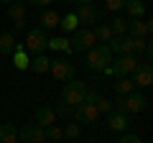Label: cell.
Instances as JSON below:
<instances>
[{
  "instance_id": "obj_1",
  "label": "cell",
  "mask_w": 153,
  "mask_h": 143,
  "mask_svg": "<svg viewBox=\"0 0 153 143\" xmlns=\"http://www.w3.org/2000/svg\"><path fill=\"white\" fill-rule=\"evenodd\" d=\"M84 97H87V84L79 82V79H69V82H64V87H61V105H66V107H71L74 110L76 105H82Z\"/></svg>"
},
{
  "instance_id": "obj_2",
  "label": "cell",
  "mask_w": 153,
  "mask_h": 143,
  "mask_svg": "<svg viewBox=\"0 0 153 143\" xmlns=\"http://www.w3.org/2000/svg\"><path fill=\"white\" fill-rule=\"evenodd\" d=\"M112 107H115V112H125V115H130V112H143L148 107V100H146V95H140L135 89V92L120 97L117 102H112Z\"/></svg>"
},
{
  "instance_id": "obj_3",
  "label": "cell",
  "mask_w": 153,
  "mask_h": 143,
  "mask_svg": "<svg viewBox=\"0 0 153 143\" xmlns=\"http://www.w3.org/2000/svg\"><path fill=\"white\" fill-rule=\"evenodd\" d=\"M112 51L107 49V44H94L92 49L87 51V66L92 72H102L107 64H112Z\"/></svg>"
},
{
  "instance_id": "obj_4",
  "label": "cell",
  "mask_w": 153,
  "mask_h": 143,
  "mask_svg": "<svg viewBox=\"0 0 153 143\" xmlns=\"http://www.w3.org/2000/svg\"><path fill=\"white\" fill-rule=\"evenodd\" d=\"M94 44H97V39H94V31H92V28H76L74 36L69 39L71 54H87Z\"/></svg>"
},
{
  "instance_id": "obj_5",
  "label": "cell",
  "mask_w": 153,
  "mask_h": 143,
  "mask_svg": "<svg viewBox=\"0 0 153 143\" xmlns=\"http://www.w3.org/2000/svg\"><path fill=\"white\" fill-rule=\"evenodd\" d=\"M46 44H49L46 31H44L41 26H36V28H31V31H28L23 49L28 51V56H36V54H44V51H46Z\"/></svg>"
},
{
  "instance_id": "obj_6",
  "label": "cell",
  "mask_w": 153,
  "mask_h": 143,
  "mask_svg": "<svg viewBox=\"0 0 153 143\" xmlns=\"http://www.w3.org/2000/svg\"><path fill=\"white\" fill-rule=\"evenodd\" d=\"M51 74H54V79L56 82H69V79H74L76 77V69H74V64H71L66 56H59V59H51Z\"/></svg>"
},
{
  "instance_id": "obj_7",
  "label": "cell",
  "mask_w": 153,
  "mask_h": 143,
  "mask_svg": "<svg viewBox=\"0 0 153 143\" xmlns=\"http://www.w3.org/2000/svg\"><path fill=\"white\" fill-rule=\"evenodd\" d=\"M74 16H76V21L82 23V28H89V26H97V23L102 21L105 10H102V8H97L94 3H89V5H79Z\"/></svg>"
},
{
  "instance_id": "obj_8",
  "label": "cell",
  "mask_w": 153,
  "mask_h": 143,
  "mask_svg": "<svg viewBox=\"0 0 153 143\" xmlns=\"http://www.w3.org/2000/svg\"><path fill=\"white\" fill-rule=\"evenodd\" d=\"M130 82L135 84V89L138 87H151V82H153V66H151V61H138L135 72L130 74Z\"/></svg>"
},
{
  "instance_id": "obj_9",
  "label": "cell",
  "mask_w": 153,
  "mask_h": 143,
  "mask_svg": "<svg viewBox=\"0 0 153 143\" xmlns=\"http://www.w3.org/2000/svg\"><path fill=\"white\" fill-rule=\"evenodd\" d=\"M18 138L21 143H46V130L36 123H28V125L18 128Z\"/></svg>"
},
{
  "instance_id": "obj_10",
  "label": "cell",
  "mask_w": 153,
  "mask_h": 143,
  "mask_svg": "<svg viewBox=\"0 0 153 143\" xmlns=\"http://www.w3.org/2000/svg\"><path fill=\"white\" fill-rule=\"evenodd\" d=\"M100 112H97V105L92 102H82L74 107V123H79V125H89V123H97Z\"/></svg>"
},
{
  "instance_id": "obj_11",
  "label": "cell",
  "mask_w": 153,
  "mask_h": 143,
  "mask_svg": "<svg viewBox=\"0 0 153 143\" xmlns=\"http://www.w3.org/2000/svg\"><path fill=\"white\" fill-rule=\"evenodd\" d=\"M138 66V56H117L112 59V72L115 77H130Z\"/></svg>"
},
{
  "instance_id": "obj_12",
  "label": "cell",
  "mask_w": 153,
  "mask_h": 143,
  "mask_svg": "<svg viewBox=\"0 0 153 143\" xmlns=\"http://www.w3.org/2000/svg\"><path fill=\"white\" fill-rule=\"evenodd\" d=\"M151 21H143V18H130L128 21V36L130 39H151Z\"/></svg>"
},
{
  "instance_id": "obj_13",
  "label": "cell",
  "mask_w": 153,
  "mask_h": 143,
  "mask_svg": "<svg viewBox=\"0 0 153 143\" xmlns=\"http://www.w3.org/2000/svg\"><path fill=\"white\" fill-rule=\"evenodd\" d=\"M26 8H28V5L23 3V0H16V3H10V5H8V16H10V21H13L16 33L26 28Z\"/></svg>"
},
{
  "instance_id": "obj_14",
  "label": "cell",
  "mask_w": 153,
  "mask_h": 143,
  "mask_svg": "<svg viewBox=\"0 0 153 143\" xmlns=\"http://www.w3.org/2000/svg\"><path fill=\"white\" fill-rule=\"evenodd\" d=\"M56 110L51 107V105H41V107H36V118H33V123L36 125H41V128H49V125H54L56 123Z\"/></svg>"
},
{
  "instance_id": "obj_15",
  "label": "cell",
  "mask_w": 153,
  "mask_h": 143,
  "mask_svg": "<svg viewBox=\"0 0 153 143\" xmlns=\"http://www.w3.org/2000/svg\"><path fill=\"white\" fill-rule=\"evenodd\" d=\"M107 128H110L112 133H125L128 128H130V118H128L125 112H115V110H112V112L107 115Z\"/></svg>"
},
{
  "instance_id": "obj_16",
  "label": "cell",
  "mask_w": 153,
  "mask_h": 143,
  "mask_svg": "<svg viewBox=\"0 0 153 143\" xmlns=\"http://www.w3.org/2000/svg\"><path fill=\"white\" fill-rule=\"evenodd\" d=\"M123 10H128V16H130V18H146L148 5H146V0H125Z\"/></svg>"
},
{
  "instance_id": "obj_17",
  "label": "cell",
  "mask_w": 153,
  "mask_h": 143,
  "mask_svg": "<svg viewBox=\"0 0 153 143\" xmlns=\"http://www.w3.org/2000/svg\"><path fill=\"white\" fill-rule=\"evenodd\" d=\"M28 69H31L33 74H46V72L51 69V59L46 54H36L31 59V64H28Z\"/></svg>"
},
{
  "instance_id": "obj_18",
  "label": "cell",
  "mask_w": 153,
  "mask_h": 143,
  "mask_svg": "<svg viewBox=\"0 0 153 143\" xmlns=\"http://www.w3.org/2000/svg\"><path fill=\"white\" fill-rule=\"evenodd\" d=\"M28 64H31L28 51L23 49V44H16V51H13V66H16V69H21V72H26Z\"/></svg>"
},
{
  "instance_id": "obj_19",
  "label": "cell",
  "mask_w": 153,
  "mask_h": 143,
  "mask_svg": "<svg viewBox=\"0 0 153 143\" xmlns=\"http://www.w3.org/2000/svg\"><path fill=\"white\" fill-rule=\"evenodd\" d=\"M59 21H61L59 13H56L54 8H46V10L41 13V18H38V26L46 31V28H56V26H59Z\"/></svg>"
},
{
  "instance_id": "obj_20",
  "label": "cell",
  "mask_w": 153,
  "mask_h": 143,
  "mask_svg": "<svg viewBox=\"0 0 153 143\" xmlns=\"http://www.w3.org/2000/svg\"><path fill=\"white\" fill-rule=\"evenodd\" d=\"M112 89L117 92V97H125V95L135 92V84L130 82V77H115V82H112Z\"/></svg>"
},
{
  "instance_id": "obj_21",
  "label": "cell",
  "mask_w": 153,
  "mask_h": 143,
  "mask_svg": "<svg viewBox=\"0 0 153 143\" xmlns=\"http://www.w3.org/2000/svg\"><path fill=\"white\" fill-rule=\"evenodd\" d=\"M46 49H51V51H64L66 56L71 54V46H69V39H66V36H51L49 44H46Z\"/></svg>"
},
{
  "instance_id": "obj_22",
  "label": "cell",
  "mask_w": 153,
  "mask_h": 143,
  "mask_svg": "<svg viewBox=\"0 0 153 143\" xmlns=\"http://www.w3.org/2000/svg\"><path fill=\"white\" fill-rule=\"evenodd\" d=\"M16 33H0V56H8L16 51Z\"/></svg>"
},
{
  "instance_id": "obj_23",
  "label": "cell",
  "mask_w": 153,
  "mask_h": 143,
  "mask_svg": "<svg viewBox=\"0 0 153 143\" xmlns=\"http://www.w3.org/2000/svg\"><path fill=\"white\" fill-rule=\"evenodd\" d=\"M0 143H18V128H16V123H3Z\"/></svg>"
},
{
  "instance_id": "obj_24",
  "label": "cell",
  "mask_w": 153,
  "mask_h": 143,
  "mask_svg": "<svg viewBox=\"0 0 153 143\" xmlns=\"http://www.w3.org/2000/svg\"><path fill=\"white\" fill-rule=\"evenodd\" d=\"M59 28H61L64 33H74L76 28H79V21H76V16H74V13H66V16H61Z\"/></svg>"
},
{
  "instance_id": "obj_25",
  "label": "cell",
  "mask_w": 153,
  "mask_h": 143,
  "mask_svg": "<svg viewBox=\"0 0 153 143\" xmlns=\"http://www.w3.org/2000/svg\"><path fill=\"white\" fill-rule=\"evenodd\" d=\"M107 26H110V31H112V36H128V21H125V18L115 16Z\"/></svg>"
},
{
  "instance_id": "obj_26",
  "label": "cell",
  "mask_w": 153,
  "mask_h": 143,
  "mask_svg": "<svg viewBox=\"0 0 153 143\" xmlns=\"http://www.w3.org/2000/svg\"><path fill=\"white\" fill-rule=\"evenodd\" d=\"M94 31V39L100 41V44H107L110 39H112V31H110L107 23H97V28H92Z\"/></svg>"
},
{
  "instance_id": "obj_27",
  "label": "cell",
  "mask_w": 153,
  "mask_h": 143,
  "mask_svg": "<svg viewBox=\"0 0 153 143\" xmlns=\"http://www.w3.org/2000/svg\"><path fill=\"white\" fill-rule=\"evenodd\" d=\"M79 136H82V125H79V123H69V125L64 128V138H69V141H76Z\"/></svg>"
},
{
  "instance_id": "obj_28",
  "label": "cell",
  "mask_w": 153,
  "mask_h": 143,
  "mask_svg": "<svg viewBox=\"0 0 153 143\" xmlns=\"http://www.w3.org/2000/svg\"><path fill=\"white\" fill-rule=\"evenodd\" d=\"M94 105H97V112H100V115H110V112L115 110V107H112V100H107V97H100Z\"/></svg>"
},
{
  "instance_id": "obj_29",
  "label": "cell",
  "mask_w": 153,
  "mask_h": 143,
  "mask_svg": "<svg viewBox=\"0 0 153 143\" xmlns=\"http://www.w3.org/2000/svg\"><path fill=\"white\" fill-rule=\"evenodd\" d=\"M44 130H46V141H61V138H64V130H61L56 123L49 125V128H44Z\"/></svg>"
},
{
  "instance_id": "obj_30",
  "label": "cell",
  "mask_w": 153,
  "mask_h": 143,
  "mask_svg": "<svg viewBox=\"0 0 153 143\" xmlns=\"http://www.w3.org/2000/svg\"><path fill=\"white\" fill-rule=\"evenodd\" d=\"M125 0H105V10H112V13H120Z\"/></svg>"
},
{
  "instance_id": "obj_31",
  "label": "cell",
  "mask_w": 153,
  "mask_h": 143,
  "mask_svg": "<svg viewBox=\"0 0 153 143\" xmlns=\"http://www.w3.org/2000/svg\"><path fill=\"white\" fill-rule=\"evenodd\" d=\"M26 5H31V8H49L54 0H23Z\"/></svg>"
},
{
  "instance_id": "obj_32",
  "label": "cell",
  "mask_w": 153,
  "mask_h": 143,
  "mask_svg": "<svg viewBox=\"0 0 153 143\" xmlns=\"http://www.w3.org/2000/svg\"><path fill=\"white\" fill-rule=\"evenodd\" d=\"M117 143H143V138L140 136H123Z\"/></svg>"
},
{
  "instance_id": "obj_33",
  "label": "cell",
  "mask_w": 153,
  "mask_h": 143,
  "mask_svg": "<svg viewBox=\"0 0 153 143\" xmlns=\"http://www.w3.org/2000/svg\"><path fill=\"white\" fill-rule=\"evenodd\" d=\"M69 3H76V5H89V3H94V0H69Z\"/></svg>"
},
{
  "instance_id": "obj_34",
  "label": "cell",
  "mask_w": 153,
  "mask_h": 143,
  "mask_svg": "<svg viewBox=\"0 0 153 143\" xmlns=\"http://www.w3.org/2000/svg\"><path fill=\"white\" fill-rule=\"evenodd\" d=\"M0 3H5V5H10V3H16V0H0Z\"/></svg>"
},
{
  "instance_id": "obj_35",
  "label": "cell",
  "mask_w": 153,
  "mask_h": 143,
  "mask_svg": "<svg viewBox=\"0 0 153 143\" xmlns=\"http://www.w3.org/2000/svg\"><path fill=\"white\" fill-rule=\"evenodd\" d=\"M0 133H3V123H0Z\"/></svg>"
},
{
  "instance_id": "obj_36",
  "label": "cell",
  "mask_w": 153,
  "mask_h": 143,
  "mask_svg": "<svg viewBox=\"0 0 153 143\" xmlns=\"http://www.w3.org/2000/svg\"><path fill=\"white\" fill-rule=\"evenodd\" d=\"M71 143H76V141H71Z\"/></svg>"
},
{
  "instance_id": "obj_37",
  "label": "cell",
  "mask_w": 153,
  "mask_h": 143,
  "mask_svg": "<svg viewBox=\"0 0 153 143\" xmlns=\"http://www.w3.org/2000/svg\"><path fill=\"white\" fill-rule=\"evenodd\" d=\"M66 3H69V0H66Z\"/></svg>"
}]
</instances>
